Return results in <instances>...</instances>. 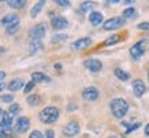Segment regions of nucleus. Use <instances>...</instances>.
<instances>
[{
	"label": "nucleus",
	"instance_id": "14",
	"mask_svg": "<svg viewBox=\"0 0 149 138\" xmlns=\"http://www.w3.org/2000/svg\"><path fill=\"white\" fill-rule=\"evenodd\" d=\"M88 20H90V24L93 26H98L104 21V15H102V13H100V11H93L90 14V17H88Z\"/></svg>",
	"mask_w": 149,
	"mask_h": 138
},
{
	"label": "nucleus",
	"instance_id": "20",
	"mask_svg": "<svg viewBox=\"0 0 149 138\" xmlns=\"http://www.w3.org/2000/svg\"><path fill=\"white\" fill-rule=\"evenodd\" d=\"M115 76H116L117 79H120L122 82H126V80L130 79V75H128L127 72H124V70H123V69H120V68L115 69Z\"/></svg>",
	"mask_w": 149,
	"mask_h": 138
},
{
	"label": "nucleus",
	"instance_id": "15",
	"mask_svg": "<svg viewBox=\"0 0 149 138\" xmlns=\"http://www.w3.org/2000/svg\"><path fill=\"white\" fill-rule=\"evenodd\" d=\"M32 82H35V83H48V82H51V79L48 77L47 75L42 73V72H33Z\"/></svg>",
	"mask_w": 149,
	"mask_h": 138
},
{
	"label": "nucleus",
	"instance_id": "38",
	"mask_svg": "<svg viewBox=\"0 0 149 138\" xmlns=\"http://www.w3.org/2000/svg\"><path fill=\"white\" fill-rule=\"evenodd\" d=\"M145 134H146V135L149 137V123L146 124V126H145Z\"/></svg>",
	"mask_w": 149,
	"mask_h": 138
},
{
	"label": "nucleus",
	"instance_id": "3",
	"mask_svg": "<svg viewBox=\"0 0 149 138\" xmlns=\"http://www.w3.org/2000/svg\"><path fill=\"white\" fill-rule=\"evenodd\" d=\"M124 24H126V20L123 17H113V18H109L104 22V29L105 31H115V29L124 26Z\"/></svg>",
	"mask_w": 149,
	"mask_h": 138
},
{
	"label": "nucleus",
	"instance_id": "39",
	"mask_svg": "<svg viewBox=\"0 0 149 138\" xmlns=\"http://www.w3.org/2000/svg\"><path fill=\"white\" fill-rule=\"evenodd\" d=\"M54 68H55V69H61V68H62V65H61V64H55V65H54Z\"/></svg>",
	"mask_w": 149,
	"mask_h": 138
},
{
	"label": "nucleus",
	"instance_id": "36",
	"mask_svg": "<svg viewBox=\"0 0 149 138\" xmlns=\"http://www.w3.org/2000/svg\"><path fill=\"white\" fill-rule=\"evenodd\" d=\"M18 29H19V25H17V26H13V28H8V29H7V32L10 33V35H14V33H15Z\"/></svg>",
	"mask_w": 149,
	"mask_h": 138
},
{
	"label": "nucleus",
	"instance_id": "42",
	"mask_svg": "<svg viewBox=\"0 0 149 138\" xmlns=\"http://www.w3.org/2000/svg\"><path fill=\"white\" fill-rule=\"evenodd\" d=\"M1 51H3V48H1V47H0V53H1Z\"/></svg>",
	"mask_w": 149,
	"mask_h": 138
},
{
	"label": "nucleus",
	"instance_id": "22",
	"mask_svg": "<svg viewBox=\"0 0 149 138\" xmlns=\"http://www.w3.org/2000/svg\"><path fill=\"white\" fill-rule=\"evenodd\" d=\"M68 40V35H65V33H58V35H54L51 37V43L54 44H57V43H64Z\"/></svg>",
	"mask_w": 149,
	"mask_h": 138
},
{
	"label": "nucleus",
	"instance_id": "24",
	"mask_svg": "<svg viewBox=\"0 0 149 138\" xmlns=\"http://www.w3.org/2000/svg\"><path fill=\"white\" fill-rule=\"evenodd\" d=\"M135 14H137L135 8H133V7H128V8H126V10L123 11V18H124V20H127V18H134V17H135Z\"/></svg>",
	"mask_w": 149,
	"mask_h": 138
},
{
	"label": "nucleus",
	"instance_id": "9",
	"mask_svg": "<svg viewBox=\"0 0 149 138\" xmlns=\"http://www.w3.org/2000/svg\"><path fill=\"white\" fill-rule=\"evenodd\" d=\"M91 44H93V39L91 37H80V39H77L76 42H73L70 44V48H73V50H81V48L88 47Z\"/></svg>",
	"mask_w": 149,
	"mask_h": 138
},
{
	"label": "nucleus",
	"instance_id": "26",
	"mask_svg": "<svg viewBox=\"0 0 149 138\" xmlns=\"http://www.w3.org/2000/svg\"><path fill=\"white\" fill-rule=\"evenodd\" d=\"M119 39H120V37L117 36V35H113V36L108 37L107 40L104 42V46H112V44H115V43L119 42Z\"/></svg>",
	"mask_w": 149,
	"mask_h": 138
},
{
	"label": "nucleus",
	"instance_id": "35",
	"mask_svg": "<svg viewBox=\"0 0 149 138\" xmlns=\"http://www.w3.org/2000/svg\"><path fill=\"white\" fill-rule=\"evenodd\" d=\"M44 138H55V134H54L53 130L48 128L47 131H46V134H44Z\"/></svg>",
	"mask_w": 149,
	"mask_h": 138
},
{
	"label": "nucleus",
	"instance_id": "25",
	"mask_svg": "<svg viewBox=\"0 0 149 138\" xmlns=\"http://www.w3.org/2000/svg\"><path fill=\"white\" fill-rule=\"evenodd\" d=\"M80 8H81V11H90L94 8V3L93 1H83L81 4H80Z\"/></svg>",
	"mask_w": 149,
	"mask_h": 138
},
{
	"label": "nucleus",
	"instance_id": "29",
	"mask_svg": "<svg viewBox=\"0 0 149 138\" xmlns=\"http://www.w3.org/2000/svg\"><path fill=\"white\" fill-rule=\"evenodd\" d=\"M1 101L10 104V102L14 101V95L13 94H4V95H1Z\"/></svg>",
	"mask_w": 149,
	"mask_h": 138
},
{
	"label": "nucleus",
	"instance_id": "27",
	"mask_svg": "<svg viewBox=\"0 0 149 138\" xmlns=\"http://www.w3.org/2000/svg\"><path fill=\"white\" fill-rule=\"evenodd\" d=\"M19 111H21V106L18 105V104H11L10 109H8V112H10L13 116H14V115H18V113H19Z\"/></svg>",
	"mask_w": 149,
	"mask_h": 138
},
{
	"label": "nucleus",
	"instance_id": "12",
	"mask_svg": "<svg viewBox=\"0 0 149 138\" xmlns=\"http://www.w3.org/2000/svg\"><path fill=\"white\" fill-rule=\"evenodd\" d=\"M84 66L88 70H91V72H100L102 69V62L100 59L90 58V59H87V61H84Z\"/></svg>",
	"mask_w": 149,
	"mask_h": 138
},
{
	"label": "nucleus",
	"instance_id": "40",
	"mask_svg": "<svg viewBox=\"0 0 149 138\" xmlns=\"http://www.w3.org/2000/svg\"><path fill=\"white\" fill-rule=\"evenodd\" d=\"M4 87H6L4 83H0V91H3V90H4Z\"/></svg>",
	"mask_w": 149,
	"mask_h": 138
},
{
	"label": "nucleus",
	"instance_id": "23",
	"mask_svg": "<svg viewBox=\"0 0 149 138\" xmlns=\"http://www.w3.org/2000/svg\"><path fill=\"white\" fill-rule=\"evenodd\" d=\"M40 101H42V98L39 95H36V94H33V95H29L26 98V102L29 104L31 106H36V105H39L40 104Z\"/></svg>",
	"mask_w": 149,
	"mask_h": 138
},
{
	"label": "nucleus",
	"instance_id": "18",
	"mask_svg": "<svg viewBox=\"0 0 149 138\" xmlns=\"http://www.w3.org/2000/svg\"><path fill=\"white\" fill-rule=\"evenodd\" d=\"M0 124L13 127V115H11L10 112H3L1 113V122H0Z\"/></svg>",
	"mask_w": 149,
	"mask_h": 138
},
{
	"label": "nucleus",
	"instance_id": "6",
	"mask_svg": "<svg viewBox=\"0 0 149 138\" xmlns=\"http://www.w3.org/2000/svg\"><path fill=\"white\" fill-rule=\"evenodd\" d=\"M81 97H83V100H86V101L93 102V101H95V100H98L100 91H98V89H95V87H87V89L83 90Z\"/></svg>",
	"mask_w": 149,
	"mask_h": 138
},
{
	"label": "nucleus",
	"instance_id": "4",
	"mask_svg": "<svg viewBox=\"0 0 149 138\" xmlns=\"http://www.w3.org/2000/svg\"><path fill=\"white\" fill-rule=\"evenodd\" d=\"M29 36L32 42H40L43 37L46 36V24H37L29 31Z\"/></svg>",
	"mask_w": 149,
	"mask_h": 138
},
{
	"label": "nucleus",
	"instance_id": "44",
	"mask_svg": "<svg viewBox=\"0 0 149 138\" xmlns=\"http://www.w3.org/2000/svg\"><path fill=\"white\" fill-rule=\"evenodd\" d=\"M148 79H149V72H148Z\"/></svg>",
	"mask_w": 149,
	"mask_h": 138
},
{
	"label": "nucleus",
	"instance_id": "41",
	"mask_svg": "<svg viewBox=\"0 0 149 138\" xmlns=\"http://www.w3.org/2000/svg\"><path fill=\"white\" fill-rule=\"evenodd\" d=\"M1 113H3V111H1V109H0V116H1Z\"/></svg>",
	"mask_w": 149,
	"mask_h": 138
},
{
	"label": "nucleus",
	"instance_id": "19",
	"mask_svg": "<svg viewBox=\"0 0 149 138\" xmlns=\"http://www.w3.org/2000/svg\"><path fill=\"white\" fill-rule=\"evenodd\" d=\"M44 4H46V1H37L36 4L32 7V10H31V17L32 18H36L39 14H40V11L43 10V7H44Z\"/></svg>",
	"mask_w": 149,
	"mask_h": 138
},
{
	"label": "nucleus",
	"instance_id": "16",
	"mask_svg": "<svg viewBox=\"0 0 149 138\" xmlns=\"http://www.w3.org/2000/svg\"><path fill=\"white\" fill-rule=\"evenodd\" d=\"M13 135H14L13 127L0 124V138H13Z\"/></svg>",
	"mask_w": 149,
	"mask_h": 138
},
{
	"label": "nucleus",
	"instance_id": "32",
	"mask_svg": "<svg viewBox=\"0 0 149 138\" xmlns=\"http://www.w3.org/2000/svg\"><path fill=\"white\" fill-rule=\"evenodd\" d=\"M139 126H141L139 123H135V124H131V126H130V127H128L127 130H126V134H130V133H131V131H134V130H137V128H139Z\"/></svg>",
	"mask_w": 149,
	"mask_h": 138
},
{
	"label": "nucleus",
	"instance_id": "11",
	"mask_svg": "<svg viewBox=\"0 0 149 138\" xmlns=\"http://www.w3.org/2000/svg\"><path fill=\"white\" fill-rule=\"evenodd\" d=\"M31 126V122H29V119L25 116H21L18 117V120L15 122V131L17 133H25L28 128Z\"/></svg>",
	"mask_w": 149,
	"mask_h": 138
},
{
	"label": "nucleus",
	"instance_id": "8",
	"mask_svg": "<svg viewBox=\"0 0 149 138\" xmlns=\"http://www.w3.org/2000/svg\"><path fill=\"white\" fill-rule=\"evenodd\" d=\"M51 26L54 29H65V28L69 26V22L65 17L61 15H54L51 17Z\"/></svg>",
	"mask_w": 149,
	"mask_h": 138
},
{
	"label": "nucleus",
	"instance_id": "33",
	"mask_svg": "<svg viewBox=\"0 0 149 138\" xmlns=\"http://www.w3.org/2000/svg\"><path fill=\"white\" fill-rule=\"evenodd\" d=\"M139 31H149V22H141L138 25Z\"/></svg>",
	"mask_w": 149,
	"mask_h": 138
},
{
	"label": "nucleus",
	"instance_id": "37",
	"mask_svg": "<svg viewBox=\"0 0 149 138\" xmlns=\"http://www.w3.org/2000/svg\"><path fill=\"white\" fill-rule=\"evenodd\" d=\"M4 77H6V72H1V70H0V83L3 82V79H4Z\"/></svg>",
	"mask_w": 149,
	"mask_h": 138
},
{
	"label": "nucleus",
	"instance_id": "34",
	"mask_svg": "<svg viewBox=\"0 0 149 138\" xmlns=\"http://www.w3.org/2000/svg\"><path fill=\"white\" fill-rule=\"evenodd\" d=\"M57 4L59 7H68L70 4V1H68V0H57Z\"/></svg>",
	"mask_w": 149,
	"mask_h": 138
},
{
	"label": "nucleus",
	"instance_id": "43",
	"mask_svg": "<svg viewBox=\"0 0 149 138\" xmlns=\"http://www.w3.org/2000/svg\"><path fill=\"white\" fill-rule=\"evenodd\" d=\"M109 138H116V137H113V135H112V137H109Z\"/></svg>",
	"mask_w": 149,
	"mask_h": 138
},
{
	"label": "nucleus",
	"instance_id": "30",
	"mask_svg": "<svg viewBox=\"0 0 149 138\" xmlns=\"http://www.w3.org/2000/svg\"><path fill=\"white\" fill-rule=\"evenodd\" d=\"M33 87H35V82H28V84L25 86V89H24V93H31L33 90Z\"/></svg>",
	"mask_w": 149,
	"mask_h": 138
},
{
	"label": "nucleus",
	"instance_id": "31",
	"mask_svg": "<svg viewBox=\"0 0 149 138\" xmlns=\"http://www.w3.org/2000/svg\"><path fill=\"white\" fill-rule=\"evenodd\" d=\"M29 138H44V135H43L39 130H35V131H32V133H31Z\"/></svg>",
	"mask_w": 149,
	"mask_h": 138
},
{
	"label": "nucleus",
	"instance_id": "10",
	"mask_svg": "<svg viewBox=\"0 0 149 138\" xmlns=\"http://www.w3.org/2000/svg\"><path fill=\"white\" fill-rule=\"evenodd\" d=\"M130 55H131V57H133V59H135V61H139V59L142 58V55H144V47H142V42L135 43L133 47L130 48Z\"/></svg>",
	"mask_w": 149,
	"mask_h": 138
},
{
	"label": "nucleus",
	"instance_id": "13",
	"mask_svg": "<svg viewBox=\"0 0 149 138\" xmlns=\"http://www.w3.org/2000/svg\"><path fill=\"white\" fill-rule=\"evenodd\" d=\"M133 90L135 97H142L146 91V87H145V83L141 79H135L133 82Z\"/></svg>",
	"mask_w": 149,
	"mask_h": 138
},
{
	"label": "nucleus",
	"instance_id": "1",
	"mask_svg": "<svg viewBox=\"0 0 149 138\" xmlns=\"http://www.w3.org/2000/svg\"><path fill=\"white\" fill-rule=\"evenodd\" d=\"M111 112L112 115L117 119H122L127 115L128 112V102L123 98H115L111 101Z\"/></svg>",
	"mask_w": 149,
	"mask_h": 138
},
{
	"label": "nucleus",
	"instance_id": "2",
	"mask_svg": "<svg viewBox=\"0 0 149 138\" xmlns=\"http://www.w3.org/2000/svg\"><path fill=\"white\" fill-rule=\"evenodd\" d=\"M59 117V111L58 108L55 106H47L44 108L40 113H39V119L40 122H43L44 124H51V123H55Z\"/></svg>",
	"mask_w": 149,
	"mask_h": 138
},
{
	"label": "nucleus",
	"instance_id": "28",
	"mask_svg": "<svg viewBox=\"0 0 149 138\" xmlns=\"http://www.w3.org/2000/svg\"><path fill=\"white\" fill-rule=\"evenodd\" d=\"M43 46L40 42H32L31 43V53H35V51H37V50H40Z\"/></svg>",
	"mask_w": 149,
	"mask_h": 138
},
{
	"label": "nucleus",
	"instance_id": "17",
	"mask_svg": "<svg viewBox=\"0 0 149 138\" xmlns=\"http://www.w3.org/2000/svg\"><path fill=\"white\" fill-rule=\"evenodd\" d=\"M22 87H24V80H21V79H14L7 86V89L10 91H18V90H21Z\"/></svg>",
	"mask_w": 149,
	"mask_h": 138
},
{
	"label": "nucleus",
	"instance_id": "21",
	"mask_svg": "<svg viewBox=\"0 0 149 138\" xmlns=\"http://www.w3.org/2000/svg\"><path fill=\"white\" fill-rule=\"evenodd\" d=\"M7 4L10 6L11 8H22V7H25L26 1L25 0H8Z\"/></svg>",
	"mask_w": 149,
	"mask_h": 138
},
{
	"label": "nucleus",
	"instance_id": "5",
	"mask_svg": "<svg viewBox=\"0 0 149 138\" xmlns=\"http://www.w3.org/2000/svg\"><path fill=\"white\" fill-rule=\"evenodd\" d=\"M62 133H64L65 137H74V135H77V134L80 133V126L77 122H69L66 126L64 127V130H62Z\"/></svg>",
	"mask_w": 149,
	"mask_h": 138
},
{
	"label": "nucleus",
	"instance_id": "7",
	"mask_svg": "<svg viewBox=\"0 0 149 138\" xmlns=\"http://www.w3.org/2000/svg\"><path fill=\"white\" fill-rule=\"evenodd\" d=\"M1 25L6 26L7 29L17 26V25H19V17L15 15V14H7V15H4L1 18Z\"/></svg>",
	"mask_w": 149,
	"mask_h": 138
}]
</instances>
